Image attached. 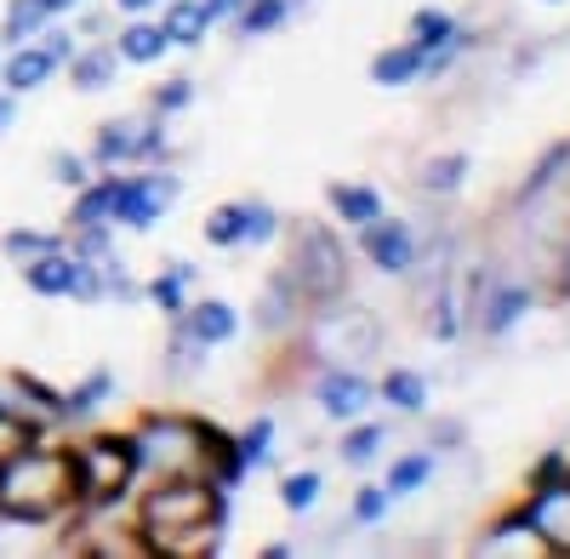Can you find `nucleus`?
Returning <instances> with one entry per match:
<instances>
[{
    "label": "nucleus",
    "instance_id": "26",
    "mask_svg": "<svg viewBox=\"0 0 570 559\" xmlns=\"http://www.w3.org/2000/svg\"><path fill=\"white\" fill-rule=\"evenodd\" d=\"M416 80H422V46H411V40H394V46H383V52L371 58V86L405 91Z\"/></svg>",
    "mask_w": 570,
    "mask_h": 559
},
{
    "label": "nucleus",
    "instance_id": "2",
    "mask_svg": "<svg viewBox=\"0 0 570 559\" xmlns=\"http://www.w3.org/2000/svg\"><path fill=\"white\" fill-rule=\"evenodd\" d=\"M0 514L58 526V531L80 514L69 434H35L18 451L0 457Z\"/></svg>",
    "mask_w": 570,
    "mask_h": 559
},
{
    "label": "nucleus",
    "instance_id": "38",
    "mask_svg": "<svg viewBox=\"0 0 570 559\" xmlns=\"http://www.w3.org/2000/svg\"><path fill=\"white\" fill-rule=\"evenodd\" d=\"M389 514H394V497L383 491V480H365L354 491V502H348V526H365V531L389 526Z\"/></svg>",
    "mask_w": 570,
    "mask_h": 559
},
{
    "label": "nucleus",
    "instance_id": "51",
    "mask_svg": "<svg viewBox=\"0 0 570 559\" xmlns=\"http://www.w3.org/2000/svg\"><path fill=\"white\" fill-rule=\"evenodd\" d=\"M109 7H115L120 18H142V12H155L160 0H109Z\"/></svg>",
    "mask_w": 570,
    "mask_h": 559
},
{
    "label": "nucleus",
    "instance_id": "3",
    "mask_svg": "<svg viewBox=\"0 0 570 559\" xmlns=\"http://www.w3.org/2000/svg\"><path fill=\"white\" fill-rule=\"evenodd\" d=\"M126 434H131V457H137V486L188 480V474L206 480V451H212V434H217V423H206V416L149 411V416H137Z\"/></svg>",
    "mask_w": 570,
    "mask_h": 559
},
{
    "label": "nucleus",
    "instance_id": "13",
    "mask_svg": "<svg viewBox=\"0 0 570 559\" xmlns=\"http://www.w3.org/2000/svg\"><path fill=\"white\" fill-rule=\"evenodd\" d=\"M120 394V377H115V365H91L80 383H69L58 394V434H75V429H91L104 416V405H115Z\"/></svg>",
    "mask_w": 570,
    "mask_h": 559
},
{
    "label": "nucleus",
    "instance_id": "47",
    "mask_svg": "<svg viewBox=\"0 0 570 559\" xmlns=\"http://www.w3.org/2000/svg\"><path fill=\"white\" fill-rule=\"evenodd\" d=\"M69 23H75L80 40H109L115 35V12H69Z\"/></svg>",
    "mask_w": 570,
    "mask_h": 559
},
{
    "label": "nucleus",
    "instance_id": "8",
    "mask_svg": "<svg viewBox=\"0 0 570 559\" xmlns=\"http://www.w3.org/2000/svg\"><path fill=\"white\" fill-rule=\"evenodd\" d=\"M183 200V171L166 160V166H131L120 171V212H115V228L126 235H149L160 228Z\"/></svg>",
    "mask_w": 570,
    "mask_h": 559
},
{
    "label": "nucleus",
    "instance_id": "16",
    "mask_svg": "<svg viewBox=\"0 0 570 559\" xmlns=\"http://www.w3.org/2000/svg\"><path fill=\"white\" fill-rule=\"evenodd\" d=\"M69 86L80 91V98H98V91H115V80L126 75L115 40H80V52L69 58Z\"/></svg>",
    "mask_w": 570,
    "mask_h": 559
},
{
    "label": "nucleus",
    "instance_id": "1",
    "mask_svg": "<svg viewBox=\"0 0 570 559\" xmlns=\"http://www.w3.org/2000/svg\"><path fill=\"white\" fill-rule=\"evenodd\" d=\"M131 526L142 537V553H223L228 537V491L212 480H155L137 486L131 497Z\"/></svg>",
    "mask_w": 570,
    "mask_h": 559
},
{
    "label": "nucleus",
    "instance_id": "22",
    "mask_svg": "<svg viewBox=\"0 0 570 559\" xmlns=\"http://www.w3.org/2000/svg\"><path fill=\"white\" fill-rule=\"evenodd\" d=\"M428 400H434V383H428L416 365H389L383 377H376V405H389L400 416H422Z\"/></svg>",
    "mask_w": 570,
    "mask_h": 559
},
{
    "label": "nucleus",
    "instance_id": "30",
    "mask_svg": "<svg viewBox=\"0 0 570 559\" xmlns=\"http://www.w3.org/2000/svg\"><path fill=\"white\" fill-rule=\"evenodd\" d=\"M468 171H473V160H468L462 149H456V155H428L422 171H416V189L434 195V200H451V195H462Z\"/></svg>",
    "mask_w": 570,
    "mask_h": 559
},
{
    "label": "nucleus",
    "instance_id": "12",
    "mask_svg": "<svg viewBox=\"0 0 570 559\" xmlns=\"http://www.w3.org/2000/svg\"><path fill=\"white\" fill-rule=\"evenodd\" d=\"M531 308H537V292L525 286V280H491V286L468 303V325H473L480 337L497 343V337H508Z\"/></svg>",
    "mask_w": 570,
    "mask_h": 559
},
{
    "label": "nucleus",
    "instance_id": "18",
    "mask_svg": "<svg viewBox=\"0 0 570 559\" xmlns=\"http://www.w3.org/2000/svg\"><path fill=\"white\" fill-rule=\"evenodd\" d=\"M63 69L52 63V52H46L40 40H23V46H7L0 52V86L7 91H18V98H29V91H40V86H52Z\"/></svg>",
    "mask_w": 570,
    "mask_h": 559
},
{
    "label": "nucleus",
    "instance_id": "54",
    "mask_svg": "<svg viewBox=\"0 0 570 559\" xmlns=\"http://www.w3.org/2000/svg\"><path fill=\"white\" fill-rule=\"evenodd\" d=\"M542 7H564V0H542Z\"/></svg>",
    "mask_w": 570,
    "mask_h": 559
},
{
    "label": "nucleus",
    "instance_id": "37",
    "mask_svg": "<svg viewBox=\"0 0 570 559\" xmlns=\"http://www.w3.org/2000/svg\"><path fill=\"white\" fill-rule=\"evenodd\" d=\"M52 246H63V228H35V223H23V228H7V235H0V252H7V263H29V257L52 252Z\"/></svg>",
    "mask_w": 570,
    "mask_h": 559
},
{
    "label": "nucleus",
    "instance_id": "44",
    "mask_svg": "<svg viewBox=\"0 0 570 559\" xmlns=\"http://www.w3.org/2000/svg\"><path fill=\"white\" fill-rule=\"evenodd\" d=\"M428 332H434V343H456L462 314H456V292H451V286L434 292V308H428Z\"/></svg>",
    "mask_w": 570,
    "mask_h": 559
},
{
    "label": "nucleus",
    "instance_id": "15",
    "mask_svg": "<svg viewBox=\"0 0 570 559\" xmlns=\"http://www.w3.org/2000/svg\"><path fill=\"white\" fill-rule=\"evenodd\" d=\"M325 212H331V223L337 228H360L365 223H376L389 212V195L376 189V183H360V177H337V183H325Z\"/></svg>",
    "mask_w": 570,
    "mask_h": 559
},
{
    "label": "nucleus",
    "instance_id": "24",
    "mask_svg": "<svg viewBox=\"0 0 570 559\" xmlns=\"http://www.w3.org/2000/svg\"><path fill=\"white\" fill-rule=\"evenodd\" d=\"M434 474H440V451H434V445H416V451H400V457L389 462L383 491H389L394 502H405V497H416Z\"/></svg>",
    "mask_w": 570,
    "mask_h": 559
},
{
    "label": "nucleus",
    "instance_id": "21",
    "mask_svg": "<svg viewBox=\"0 0 570 559\" xmlns=\"http://www.w3.org/2000/svg\"><path fill=\"white\" fill-rule=\"evenodd\" d=\"M183 325H188V332H195L206 349H223V343H234V337H240V308H234L228 297H188V308L177 314Z\"/></svg>",
    "mask_w": 570,
    "mask_h": 559
},
{
    "label": "nucleus",
    "instance_id": "50",
    "mask_svg": "<svg viewBox=\"0 0 570 559\" xmlns=\"http://www.w3.org/2000/svg\"><path fill=\"white\" fill-rule=\"evenodd\" d=\"M18 109H23V98H18V91H7V86H0V137H7V131L18 126Z\"/></svg>",
    "mask_w": 570,
    "mask_h": 559
},
{
    "label": "nucleus",
    "instance_id": "25",
    "mask_svg": "<svg viewBox=\"0 0 570 559\" xmlns=\"http://www.w3.org/2000/svg\"><path fill=\"white\" fill-rule=\"evenodd\" d=\"M160 29L171 40V52H195V46H206V35H212L200 0H160Z\"/></svg>",
    "mask_w": 570,
    "mask_h": 559
},
{
    "label": "nucleus",
    "instance_id": "45",
    "mask_svg": "<svg viewBox=\"0 0 570 559\" xmlns=\"http://www.w3.org/2000/svg\"><path fill=\"white\" fill-rule=\"evenodd\" d=\"M35 40L46 46V52H52V63H58V69H69V58L80 52V35H75V23H69V18H52Z\"/></svg>",
    "mask_w": 570,
    "mask_h": 559
},
{
    "label": "nucleus",
    "instance_id": "28",
    "mask_svg": "<svg viewBox=\"0 0 570 559\" xmlns=\"http://www.w3.org/2000/svg\"><path fill=\"white\" fill-rule=\"evenodd\" d=\"M383 445H389V429L371 423V416H354V423H343V434H337V462L343 469H371V462L383 457Z\"/></svg>",
    "mask_w": 570,
    "mask_h": 559
},
{
    "label": "nucleus",
    "instance_id": "33",
    "mask_svg": "<svg viewBox=\"0 0 570 559\" xmlns=\"http://www.w3.org/2000/svg\"><path fill=\"white\" fill-rule=\"evenodd\" d=\"M52 18H58L52 0H7V18H0V46H23V40H35Z\"/></svg>",
    "mask_w": 570,
    "mask_h": 559
},
{
    "label": "nucleus",
    "instance_id": "48",
    "mask_svg": "<svg viewBox=\"0 0 570 559\" xmlns=\"http://www.w3.org/2000/svg\"><path fill=\"white\" fill-rule=\"evenodd\" d=\"M23 440H35V434H29L23 423H12V416H7V411H0V457H7V451H18Z\"/></svg>",
    "mask_w": 570,
    "mask_h": 559
},
{
    "label": "nucleus",
    "instance_id": "6",
    "mask_svg": "<svg viewBox=\"0 0 570 559\" xmlns=\"http://www.w3.org/2000/svg\"><path fill=\"white\" fill-rule=\"evenodd\" d=\"M383 343V320L371 308L337 297V303H320L314 308V360L320 365H365Z\"/></svg>",
    "mask_w": 570,
    "mask_h": 559
},
{
    "label": "nucleus",
    "instance_id": "42",
    "mask_svg": "<svg viewBox=\"0 0 570 559\" xmlns=\"http://www.w3.org/2000/svg\"><path fill=\"white\" fill-rule=\"evenodd\" d=\"M195 98H200V86L188 80V75H171V80H160L149 91V109L166 115V120H177V115H188V104H195Z\"/></svg>",
    "mask_w": 570,
    "mask_h": 559
},
{
    "label": "nucleus",
    "instance_id": "53",
    "mask_svg": "<svg viewBox=\"0 0 570 559\" xmlns=\"http://www.w3.org/2000/svg\"><path fill=\"white\" fill-rule=\"evenodd\" d=\"M52 7H58V18H69V12H80V7H86V0H52Z\"/></svg>",
    "mask_w": 570,
    "mask_h": 559
},
{
    "label": "nucleus",
    "instance_id": "31",
    "mask_svg": "<svg viewBox=\"0 0 570 559\" xmlns=\"http://www.w3.org/2000/svg\"><path fill=\"white\" fill-rule=\"evenodd\" d=\"M292 12H297V0H246V7L234 12V35L268 40V35H279L285 23H292Z\"/></svg>",
    "mask_w": 570,
    "mask_h": 559
},
{
    "label": "nucleus",
    "instance_id": "29",
    "mask_svg": "<svg viewBox=\"0 0 570 559\" xmlns=\"http://www.w3.org/2000/svg\"><path fill=\"white\" fill-rule=\"evenodd\" d=\"M405 40L422 46V52H440V46L462 40V18H456L451 7H416L411 23H405Z\"/></svg>",
    "mask_w": 570,
    "mask_h": 559
},
{
    "label": "nucleus",
    "instance_id": "46",
    "mask_svg": "<svg viewBox=\"0 0 570 559\" xmlns=\"http://www.w3.org/2000/svg\"><path fill=\"white\" fill-rule=\"evenodd\" d=\"M559 480H570V451H542L531 462V474H525V491H548Z\"/></svg>",
    "mask_w": 570,
    "mask_h": 559
},
{
    "label": "nucleus",
    "instance_id": "36",
    "mask_svg": "<svg viewBox=\"0 0 570 559\" xmlns=\"http://www.w3.org/2000/svg\"><path fill=\"white\" fill-rule=\"evenodd\" d=\"M200 235H206V246H212V252H240V241H246V200L212 206Z\"/></svg>",
    "mask_w": 570,
    "mask_h": 559
},
{
    "label": "nucleus",
    "instance_id": "5",
    "mask_svg": "<svg viewBox=\"0 0 570 559\" xmlns=\"http://www.w3.org/2000/svg\"><path fill=\"white\" fill-rule=\"evenodd\" d=\"M285 235H292V257H285V268H292L308 308L348 297V252H343L337 228L320 223V217H303V223H285Z\"/></svg>",
    "mask_w": 570,
    "mask_h": 559
},
{
    "label": "nucleus",
    "instance_id": "14",
    "mask_svg": "<svg viewBox=\"0 0 570 559\" xmlns=\"http://www.w3.org/2000/svg\"><path fill=\"white\" fill-rule=\"evenodd\" d=\"M525 520L537 526L548 559H570V480H559L548 491H531L525 497Z\"/></svg>",
    "mask_w": 570,
    "mask_h": 559
},
{
    "label": "nucleus",
    "instance_id": "10",
    "mask_svg": "<svg viewBox=\"0 0 570 559\" xmlns=\"http://www.w3.org/2000/svg\"><path fill=\"white\" fill-rule=\"evenodd\" d=\"M308 394H314L325 423L343 429V423H354V416H365L376 405V377H365L360 365H320Z\"/></svg>",
    "mask_w": 570,
    "mask_h": 559
},
{
    "label": "nucleus",
    "instance_id": "11",
    "mask_svg": "<svg viewBox=\"0 0 570 559\" xmlns=\"http://www.w3.org/2000/svg\"><path fill=\"white\" fill-rule=\"evenodd\" d=\"M58 394L63 389L40 383L35 371H0V411L29 434H58Z\"/></svg>",
    "mask_w": 570,
    "mask_h": 559
},
{
    "label": "nucleus",
    "instance_id": "4",
    "mask_svg": "<svg viewBox=\"0 0 570 559\" xmlns=\"http://www.w3.org/2000/svg\"><path fill=\"white\" fill-rule=\"evenodd\" d=\"M69 457H75V491L80 508H131L137 497V457H131V434L126 429H91V434H69Z\"/></svg>",
    "mask_w": 570,
    "mask_h": 559
},
{
    "label": "nucleus",
    "instance_id": "34",
    "mask_svg": "<svg viewBox=\"0 0 570 559\" xmlns=\"http://www.w3.org/2000/svg\"><path fill=\"white\" fill-rule=\"evenodd\" d=\"M279 508H285V514H314V508H320V497H325V474L320 469H285L279 474Z\"/></svg>",
    "mask_w": 570,
    "mask_h": 559
},
{
    "label": "nucleus",
    "instance_id": "52",
    "mask_svg": "<svg viewBox=\"0 0 570 559\" xmlns=\"http://www.w3.org/2000/svg\"><path fill=\"white\" fill-rule=\"evenodd\" d=\"M456 445H462V429L456 423H440L434 429V451H456Z\"/></svg>",
    "mask_w": 570,
    "mask_h": 559
},
{
    "label": "nucleus",
    "instance_id": "49",
    "mask_svg": "<svg viewBox=\"0 0 570 559\" xmlns=\"http://www.w3.org/2000/svg\"><path fill=\"white\" fill-rule=\"evenodd\" d=\"M200 7H206V23L217 29V23H234V12H240L246 0H200Z\"/></svg>",
    "mask_w": 570,
    "mask_h": 559
},
{
    "label": "nucleus",
    "instance_id": "17",
    "mask_svg": "<svg viewBox=\"0 0 570 559\" xmlns=\"http://www.w3.org/2000/svg\"><path fill=\"white\" fill-rule=\"evenodd\" d=\"M303 292H297V280H292V268H274L268 274V286H263V303H257V332L263 337H285V332H297V320H303Z\"/></svg>",
    "mask_w": 570,
    "mask_h": 559
},
{
    "label": "nucleus",
    "instance_id": "40",
    "mask_svg": "<svg viewBox=\"0 0 570 559\" xmlns=\"http://www.w3.org/2000/svg\"><path fill=\"white\" fill-rule=\"evenodd\" d=\"M166 126H171V120L155 115V109L137 120V166H166V160H171V131H166Z\"/></svg>",
    "mask_w": 570,
    "mask_h": 559
},
{
    "label": "nucleus",
    "instance_id": "27",
    "mask_svg": "<svg viewBox=\"0 0 570 559\" xmlns=\"http://www.w3.org/2000/svg\"><path fill=\"white\" fill-rule=\"evenodd\" d=\"M188 286H195V263H166L160 274L142 280V303H155L166 320H177L188 308Z\"/></svg>",
    "mask_w": 570,
    "mask_h": 559
},
{
    "label": "nucleus",
    "instance_id": "39",
    "mask_svg": "<svg viewBox=\"0 0 570 559\" xmlns=\"http://www.w3.org/2000/svg\"><path fill=\"white\" fill-rule=\"evenodd\" d=\"M279 235H285V217L268 200H246V241H240V252H268Z\"/></svg>",
    "mask_w": 570,
    "mask_h": 559
},
{
    "label": "nucleus",
    "instance_id": "23",
    "mask_svg": "<svg viewBox=\"0 0 570 559\" xmlns=\"http://www.w3.org/2000/svg\"><path fill=\"white\" fill-rule=\"evenodd\" d=\"M120 212V171H98L86 183V189H75V206L63 217V228H80V223H115Z\"/></svg>",
    "mask_w": 570,
    "mask_h": 559
},
{
    "label": "nucleus",
    "instance_id": "35",
    "mask_svg": "<svg viewBox=\"0 0 570 559\" xmlns=\"http://www.w3.org/2000/svg\"><path fill=\"white\" fill-rule=\"evenodd\" d=\"M274 434H279V423L263 411V416H252V423L234 434V451H240V462H246V474H257V469H274Z\"/></svg>",
    "mask_w": 570,
    "mask_h": 559
},
{
    "label": "nucleus",
    "instance_id": "43",
    "mask_svg": "<svg viewBox=\"0 0 570 559\" xmlns=\"http://www.w3.org/2000/svg\"><path fill=\"white\" fill-rule=\"evenodd\" d=\"M46 177H52V183H63V189L75 195V189H86V183L98 177V171H91V160H86V155H75V149H58L52 160H46Z\"/></svg>",
    "mask_w": 570,
    "mask_h": 559
},
{
    "label": "nucleus",
    "instance_id": "19",
    "mask_svg": "<svg viewBox=\"0 0 570 559\" xmlns=\"http://www.w3.org/2000/svg\"><path fill=\"white\" fill-rule=\"evenodd\" d=\"M109 40H115V52H120V63H126V69H160V63L171 58V40H166L160 18L149 23V12L115 23V35H109Z\"/></svg>",
    "mask_w": 570,
    "mask_h": 559
},
{
    "label": "nucleus",
    "instance_id": "9",
    "mask_svg": "<svg viewBox=\"0 0 570 559\" xmlns=\"http://www.w3.org/2000/svg\"><path fill=\"white\" fill-rule=\"evenodd\" d=\"M360 257H365L376 274L405 280V274H416V263H422V241H416V228H411L405 217L383 212L376 223L360 228Z\"/></svg>",
    "mask_w": 570,
    "mask_h": 559
},
{
    "label": "nucleus",
    "instance_id": "41",
    "mask_svg": "<svg viewBox=\"0 0 570 559\" xmlns=\"http://www.w3.org/2000/svg\"><path fill=\"white\" fill-rule=\"evenodd\" d=\"M63 241H69L75 257L104 263V257H115V223H80V228H63Z\"/></svg>",
    "mask_w": 570,
    "mask_h": 559
},
{
    "label": "nucleus",
    "instance_id": "7",
    "mask_svg": "<svg viewBox=\"0 0 570 559\" xmlns=\"http://www.w3.org/2000/svg\"><path fill=\"white\" fill-rule=\"evenodd\" d=\"M18 268H23V292L40 297V303H86V308L104 303V268L75 257L69 241L52 246V252H40V257H29V263H18Z\"/></svg>",
    "mask_w": 570,
    "mask_h": 559
},
{
    "label": "nucleus",
    "instance_id": "32",
    "mask_svg": "<svg viewBox=\"0 0 570 559\" xmlns=\"http://www.w3.org/2000/svg\"><path fill=\"white\" fill-rule=\"evenodd\" d=\"M206 343L195 337V332H188V325L183 320H171V337H166V349H160V371H166V377H195V371H206Z\"/></svg>",
    "mask_w": 570,
    "mask_h": 559
},
{
    "label": "nucleus",
    "instance_id": "55",
    "mask_svg": "<svg viewBox=\"0 0 570 559\" xmlns=\"http://www.w3.org/2000/svg\"><path fill=\"white\" fill-rule=\"evenodd\" d=\"M0 52H7V46H0Z\"/></svg>",
    "mask_w": 570,
    "mask_h": 559
},
{
    "label": "nucleus",
    "instance_id": "20",
    "mask_svg": "<svg viewBox=\"0 0 570 559\" xmlns=\"http://www.w3.org/2000/svg\"><path fill=\"white\" fill-rule=\"evenodd\" d=\"M137 120L142 115H115L91 131V149H86L91 171H131L137 166Z\"/></svg>",
    "mask_w": 570,
    "mask_h": 559
}]
</instances>
